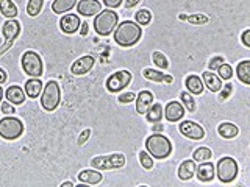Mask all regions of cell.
<instances>
[{
    "mask_svg": "<svg viewBox=\"0 0 250 187\" xmlns=\"http://www.w3.org/2000/svg\"><path fill=\"white\" fill-rule=\"evenodd\" d=\"M0 13L5 17L14 19L18 16V6L13 3V0H0Z\"/></svg>",
    "mask_w": 250,
    "mask_h": 187,
    "instance_id": "cell-28",
    "label": "cell"
},
{
    "mask_svg": "<svg viewBox=\"0 0 250 187\" xmlns=\"http://www.w3.org/2000/svg\"><path fill=\"white\" fill-rule=\"evenodd\" d=\"M20 64H22V69L27 75H30L33 78H39L42 72H44V66H42V59L41 56L36 53V51L28 50L25 51L24 55L20 58Z\"/></svg>",
    "mask_w": 250,
    "mask_h": 187,
    "instance_id": "cell-6",
    "label": "cell"
},
{
    "mask_svg": "<svg viewBox=\"0 0 250 187\" xmlns=\"http://www.w3.org/2000/svg\"><path fill=\"white\" fill-rule=\"evenodd\" d=\"M203 77V86H207L211 92H219L222 89V80L219 78V75H216L213 70H207L202 73Z\"/></svg>",
    "mask_w": 250,
    "mask_h": 187,
    "instance_id": "cell-17",
    "label": "cell"
},
{
    "mask_svg": "<svg viewBox=\"0 0 250 187\" xmlns=\"http://www.w3.org/2000/svg\"><path fill=\"white\" fill-rule=\"evenodd\" d=\"M135 19L139 25H147V24H150V20H152V13L149 10H139L135 14Z\"/></svg>",
    "mask_w": 250,
    "mask_h": 187,
    "instance_id": "cell-32",
    "label": "cell"
},
{
    "mask_svg": "<svg viewBox=\"0 0 250 187\" xmlns=\"http://www.w3.org/2000/svg\"><path fill=\"white\" fill-rule=\"evenodd\" d=\"M102 11V3L99 0H80L77 3V13L82 16L91 17Z\"/></svg>",
    "mask_w": 250,
    "mask_h": 187,
    "instance_id": "cell-11",
    "label": "cell"
},
{
    "mask_svg": "<svg viewBox=\"0 0 250 187\" xmlns=\"http://www.w3.org/2000/svg\"><path fill=\"white\" fill-rule=\"evenodd\" d=\"M5 95H6V100L13 104H22L25 102V91L20 86H16V85L10 86L8 89H6Z\"/></svg>",
    "mask_w": 250,
    "mask_h": 187,
    "instance_id": "cell-19",
    "label": "cell"
},
{
    "mask_svg": "<svg viewBox=\"0 0 250 187\" xmlns=\"http://www.w3.org/2000/svg\"><path fill=\"white\" fill-rule=\"evenodd\" d=\"M89 136H91V130L89 128H88V130H85L82 134H80V136H78V140H77V144L78 145H83L85 144V142L88 140V139H89Z\"/></svg>",
    "mask_w": 250,
    "mask_h": 187,
    "instance_id": "cell-43",
    "label": "cell"
},
{
    "mask_svg": "<svg viewBox=\"0 0 250 187\" xmlns=\"http://www.w3.org/2000/svg\"><path fill=\"white\" fill-rule=\"evenodd\" d=\"M217 70H219V78L220 80H230L233 77V69H232V66L229 64H220L217 67Z\"/></svg>",
    "mask_w": 250,
    "mask_h": 187,
    "instance_id": "cell-35",
    "label": "cell"
},
{
    "mask_svg": "<svg viewBox=\"0 0 250 187\" xmlns=\"http://www.w3.org/2000/svg\"><path fill=\"white\" fill-rule=\"evenodd\" d=\"M217 133L222 136L224 139H233L238 136V126L234 123H230V122H222L219 126H217Z\"/></svg>",
    "mask_w": 250,
    "mask_h": 187,
    "instance_id": "cell-25",
    "label": "cell"
},
{
    "mask_svg": "<svg viewBox=\"0 0 250 187\" xmlns=\"http://www.w3.org/2000/svg\"><path fill=\"white\" fill-rule=\"evenodd\" d=\"M42 5H44V0H28V5H27L28 16H32V17L38 16V14L42 11Z\"/></svg>",
    "mask_w": 250,
    "mask_h": 187,
    "instance_id": "cell-31",
    "label": "cell"
},
{
    "mask_svg": "<svg viewBox=\"0 0 250 187\" xmlns=\"http://www.w3.org/2000/svg\"><path fill=\"white\" fill-rule=\"evenodd\" d=\"M88 32H89V27H88V22H82V25H80V34L82 36H86Z\"/></svg>",
    "mask_w": 250,
    "mask_h": 187,
    "instance_id": "cell-45",
    "label": "cell"
},
{
    "mask_svg": "<svg viewBox=\"0 0 250 187\" xmlns=\"http://www.w3.org/2000/svg\"><path fill=\"white\" fill-rule=\"evenodd\" d=\"M224 87V86H222ZM232 92H233V85H225V87L224 89H220V97H219V100L220 102H224V100H227L229 99V97L232 95Z\"/></svg>",
    "mask_w": 250,
    "mask_h": 187,
    "instance_id": "cell-39",
    "label": "cell"
},
{
    "mask_svg": "<svg viewBox=\"0 0 250 187\" xmlns=\"http://www.w3.org/2000/svg\"><path fill=\"white\" fill-rule=\"evenodd\" d=\"M42 81L39 78H32L25 83V94L30 99H38L39 94L42 92Z\"/></svg>",
    "mask_w": 250,
    "mask_h": 187,
    "instance_id": "cell-24",
    "label": "cell"
},
{
    "mask_svg": "<svg viewBox=\"0 0 250 187\" xmlns=\"http://www.w3.org/2000/svg\"><path fill=\"white\" fill-rule=\"evenodd\" d=\"M141 36H143L141 25H138L136 22L131 20H124L122 24L116 27L114 41L121 47H133L135 44L139 42Z\"/></svg>",
    "mask_w": 250,
    "mask_h": 187,
    "instance_id": "cell-1",
    "label": "cell"
},
{
    "mask_svg": "<svg viewBox=\"0 0 250 187\" xmlns=\"http://www.w3.org/2000/svg\"><path fill=\"white\" fill-rule=\"evenodd\" d=\"M185 85H186L188 91L191 94H194V95H202L203 94L205 86H203L202 78L198 77V75H189V77L186 78V81H185Z\"/></svg>",
    "mask_w": 250,
    "mask_h": 187,
    "instance_id": "cell-23",
    "label": "cell"
},
{
    "mask_svg": "<svg viewBox=\"0 0 250 187\" xmlns=\"http://www.w3.org/2000/svg\"><path fill=\"white\" fill-rule=\"evenodd\" d=\"M104 2L105 6H108L109 10H113V8H117V6H121L124 0H102Z\"/></svg>",
    "mask_w": 250,
    "mask_h": 187,
    "instance_id": "cell-41",
    "label": "cell"
},
{
    "mask_svg": "<svg viewBox=\"0 0 250 187\" xmlns=\"http://www.w3.org/2000/svg\"><path fill=\"white\" fill-rule=\"evenodd\" d=\"M143 75H144V78L157 81V83H172V81H174L172 75H164L163 72L155 70V69H144Z\"/></svg>",
    "mask_w": 250,
    "mask_h": 187,
    "instance_id": "cell-21",
    "label": "cell"
},
{
    "mask_svg": "<svg viewBox=\"0 0 250 187\" xmlns=\"http://www.w3.org/2000/svg\"><path fill=\"white\" fill-rule=\"evenodd\" d=\"M3 99V87H0V102Z\"/></svg>",
    "mask_w": 250,
    "mask_h": 187,
    "instance_id": "cell-51",
    "label": "cell"
},
{
    "mask_svg": "<svg viewBox=\"0 0 250 187\" xmlns=\"http://www.w3.org/2000/svg\"><path fill=\"white\" fill-rule=\"evenodd\" d=\"M78 179L83 184H99L104 179V175L97 170H82L78 173Z\"/></svg>",
    "mask_w": 250,
    "mask_h": 187,
    "instance_id": "cell-22",
    "label": "cell"
},
{
    "mask_svg": "<svg viewBox=\"0 0 250 187\" xmlns=\"http://www.w3.org/2000/svg\"><path fill=\"white\" fill-rule=\"evenodd\" d=\"M179 130L185 137L193 140H202L205 137V130L193 120H185L179 125Z\"/></svg>",
    "mask_w": 250,
    "mask_h": 187,
    "instance_id": "cell-10",
    "label": "cell"
},
{
    "mask_svg": "<svg viewBox=\"0 0 250 187\" xmlns=\"http://www.w3.org/2000/svg\"><path fill=\"white\" fill-rule=\"evenodd\" d=\"M186 20L193 25H205V24H208V16L197 13V14H191V16H188Z\"/></svg>",
    "mask_w": 250,
    "mask_h": 187,
    "instance_id": "cell-34",
    "label": "cell"
},
{
    "mask_svg": "<svg viewBox=\"0 0 250 187\" xmlns=\"http://www.w3.org/2000/svg\"><path fill=\"white\" fill-rule=\"evenodd\" d=\"M224 63H225V59H224L222 56H214V58H211V59H210L208 69H210V70H216L217 67H219L220 64H224Z\"/></svg>",
    "mask_w": 250,
    "mask_h": 187,
    "instance_id": "cell-38",
    "label": "cell"
},
{
    "mask_svg": "<svg viewBox=\"0 0 250 187\" xmlns=\"http://www.w3.org/2000/svg\"><path fill=\"white\" fill-rule=\"evenodd\" d=\"M139 161H141V166L145 170L153 169V159L150 158V154L147 153V152H141V153H139Z\"/></svg>",
    "mask_w": 250,
    "mask_h": 187,
    "instance_id": "cell-36",
    "label": "cell"
},
{
    "mask_svg": "<svg viewBox=\"0 0 250 187\" xmlns=\"http://www.w3.org/2000/svg\"><path fill=\"white\" fill-rule=\"evenodd\" d=\"M216 171H217V178L222 183H232L234 181V178L238 176V162L234 161L230 156H225V158H220L217 166H216Z\"/></svg>",
    "mask_w": 250,
    "mask_h": 187,
    "instance_id": "cell-7",
    "label": "cell"
},
{
    "mask_svg": "<svg viewBox=\"0 0 250 187\" xmlns=\"http://www.w3.org/2000/svg\"><path fill=\"white\" fill-rule=\"evenodd\" d=\"M24 133V123L18 117H3L0 120V137L6 140H16Z\"/></svg>",
    "mask_w": 250,
    "mask_h": 187,
    "instance_id": "cell-5",
    "label": "cell"
},
{
    "mask_svg": "<svg viewBox=\"0 0 250 187\" xmlns=\"http://www.w3.org/2000/svg\"><path fill=\"white\" fill-rule=\"evenodd\" d=\"M82 25V20L77 16V14H64L60 20V28L61 32L66 33V34H72L75 33L77 30Z\"/></svg>",
    "mask_w": 250,
    "mask_h": 187,
    "instance_id": "cell-12",
    "label": "cell"
},
{
    "mask_svg": "<svg viewBox=\"0 0 250 187\" xmlns=\"http://www.w3.org/2000/svg\"><path fill=\"white\" fill-rule=\"evenodd\" d=\"M196 175H197V179L202 183H210L214 179L216 176V167L213 166V162H207L203 161L200 166L197 167L196 170Z\"/></svg>",
    "mask_w": 250,
    "mask_h": 187,
    "instance_id": "cell-13",
    "label": "cell"
},
{
    "mask_svg": "<svg viewBox=\"0 0 250 187\" xmlns=\"http://www.w3.org/2000/svg\"><path fill=\"white\" fill-rule=\"evenodd\" d=\"M194 175H196V162L191 159L183 161L179 167V178L181 181H189Z\"/></svg>",
    "mask_w": 250,
    "mask_h": 187,
    "instance_id": "cell-20",
    "label": "cell"
},
{
    "mask_svg": "<svg viewBox=\"0 0 250 187\" xmlns=\"http://www.w3.org/2000/svg\"><path fill=\"white\" fill-rule=\"evenodd\" d=\"M2 112H3V114H13V112H16V109H14V104L10 103V102L2 103Z\"/></svg>",
    "mask_w": 250,
    "mask_h": 187,
    "instance_id": "cell-42",
    "label": "cell"
},
{
    "mask_svg": "<svg viewBox=\"0 0 250 187\" xmlns=\"http://www.w3.org/2000/svg\"><path fill=\"white\" fill-rule=\"evenodd\" d=\"M92 66H94L92 56H82L71 66V72L73 75H85L92 69Z\"/></svg>",
    "mask_w": 250,
    "mask_h": 187,
    "instance_id": "cell-15",
    "label": "cell"
},
{
    "mask_svg": "<svg viewBox=\"0 0 250 187\" xmlns=\"http://www.w3.org/2000/svg\"><path fill=\"white\" fill-rule=\"evenodd\" d=\"M145 117H147V122L150 123H158L161 119H163V106L160 103L152 104L149 108V111L145 112Z\"/></svg>",
    "mask_w": 250,
    "mask_h": 187,
    "instance_id": "cell-27",
    "label": "cell"
},
{
    "mask_svg": "<svg viewBox=\"0 0 250 187\" xmlns=\"http://www.w3.org/2000/svg\"><path fill=\"white\" fill-rule=\"evenodd\" d=\"M164 116L169 122H179L185 116V108H183V104L180 102H171L167 103V106L164 109Z\"/></svg>",
    "mask_w": 250,
    "mask_h": 187,
    "instance_id": "cell-14",
    "label": "cell"
},
{
    "mask_svg": "<svg viewBox=\"0 0 250 187\" xmlns=\"http://www.w3.org/2000/svg\"><path fill=\"white\" fill-rule=\"evenodd\" d=\"M61 102V89L60 85L56 83L55 80H50L46 85V87H42V95H41V106L52 112L55 111L58 106H60Z\"/></svg>",
    "mask_w": 250,
    "mask_h": 187,
    "instance_id": "cell-4",
    "label": "cell"
},
{
    "mask_svg": "<svg viewBox=\"0 0 250 187\" xmlns=\"http://www.w3.org/2000/svg\"><path fill=\"white\" fill-rule=\"evenodd\" d=\"M153 131H163V125H155V126H153Z\"/></svg>",
    "mask_w": 250,
    "mask_h": 187,
    "instance_id": "cell-48",
    "label": "cell"
},
{
    "mask_svg": "<svg viewBox=\"0 0 250 187\" xmlns=\"http://www.w3.org/2000/svg\"><path fill=\"white\" fill-rule=\"evenodd\" d=\"M20 33V24L16 19H8L2 27V34L8 42L14 41Z\"/></svg>",
    "mask_w": 250,
    "mask_h": 187,
    "instance_id": "cell-16",
    "label": "cell"
},
{
    "mask_svg": "<svg viewBox=\"0 0 250 187\" xmlns=\"http://www.w3.org/2000/svg\"><path fill=\"white\" fill-rule=\"evenodd\" d=\"M242 44H244L246 47H250V30H246V32L242 33Z\"/></svg>",
    "mask_w": 250,
    "mask_h": 187,
    "instance_id": "cell-44",
    "label": "cell"
},
{
    "mask_svg": "<svg viewBox=\"0 0 250 187\" xmlns=\"http://www.w3.org/2000/svg\"><path fill=\"white\" fill-rule=\"evenodd\" d=\"M135 100H136V112L138 114H145L153 103V94L149 91H143V92L138 94V99H135Z\"/></svg>",
    "mask_w": 250,
    "mask_h": 187,
    "instance_id": "cell-18",
    "label": "cell"
},
{
    "mask_svg": "<svg viewBox=\"0 0 250 187\" xmlns=\"http://www.w3.org/2000/svg\"><path fill=\"white\" fill-rule=\"evenodd\" d=\"M236 73H238V78H239L241 83L250 85V61H249V59H246V61H242V63L238 64Z\"/></svg>",
    "mask_w": 250,
    "mask_h": 187,
    "instance_id": "cell-29",
    "label": "cell"
},
{
    "mask_svg": "<svg viewBox=\"0 0 250 187\" xmlns=\"http://www.w3.org/2000/svg\"><path fill=\"white\" fill-rule=\"evenodd\" d=\"M136 99V95L133 94V92H125V94H122V95H119V100L121 103H131Z\"/></svg>",
    "mask_w": 250,
    "mask_h": 187,
    "instance_id": "cell-40",
    "label": "cell"
},
{
    "mask_svg": "<svg viewBox=\"0 0 250 187\" xmlns=\"http://www.w3.org/2000/svg\"><path fill=\"white\" fill-rule=\"evenodd\" d=\"M145 150L147 153L157 159H166L169 154L172 153V144L166 136L160 133L152 134L150 137L145 140Z\"/></svg>",
    "mask_w": 250,
    "mask_h": 187,
    "instance_id": "cell-2",
    "label": "cell"
},
{
    "mask_svg": "<svg viewBox=\"0 0 250 187\" xmlns=\"http://www.w3.org/2000/svg\"><path fill=\"white\" fill-rule=\"evenodd\" d=\"M72 186H73V184H72L71 181H66V183L61 184V187H72Z\"/></svg>",
    "mask_w": 250,
    "mask_h": 187,
    "instance_id": "cell-49",
    "label": "cell"
},
{
    "mask_svg": "<svg viewBox=\"0 0 250 187\" xmlns=\"http://www.w3.org/2000/svg\"><path fill=\"white\" fill-rule=\"evenodd\" d=\"M180 97H181L183 103H185V106L188 108V111H189V112H194V111H196V102H194L193 97H191V94H188V92H181Z\"/></svg>",
    "mask_w": 250,
    "mask_h": 187,
    "instance_id": "cell-37",
    "label": "cell"
},
{
    "mask_svg": "<svg viewBox=\"0 0 250 187\" xmlns=\"http://www.w3.org/2000/svg\"><path fill=\"white\" fill-rule=\"evenodd\" d=\"M91 166L97 170H111L121 169L125 166V156L122 153H114L108 156H95L91 161Z\"/></svg>",
    "mask_w": 250,
    "mask_h": 187,
    "instance_id": "cell-8",
    "label": "cell"
},
{
    "mask_svg": "<svg viewBox=\"0 0 250 187\" xmlns=\"http://www.w3.org/2000/svg\"><path fill=\"white\" fill-rule=\"evenodd\" d=\"M186 17H188L186 14H180V16H179V19H180V20H186Z\"/></svg>",
    "mask_w": 250,
    "mask_h": 187,
    "instance_id": "cell-50",
    "label": "cell"
},
{
    "mask_svg": "<svg viewBox=\"0 0 250 187\" xmlns=\"http://www.w3.org/2000/svg\"><path fill=\"white\" fill-rule=\"evenodd\" d=\"M6 78H8V75H6V72L3 69H0V85H3Z\"/></svg>",
    "mask_w": 250,
    "mask_h": 187,
    "instance_id": "cell-47",
    "label": "cell"
},
{
    "mask_svg": "<svg viewBox=\"0 0 250 187\" xmlns=\"http://www.w3.org/2000/svg\"><path fill=\"white\" fill-rule=\"evenodd\" d=\"M139 2H143V0H125V8H133Z\"/></svg>",
    "mask_w": 250,
    "mask_h": 187,
    "instance_id": "cell-46",
    "label": "cell"
},
{
    "mask_svg": "<svg viewBox=\"0 0 250 187\" xmlns=\"http://www.w3.org/2000/svg\"><path fill=\"white\" fill-rule=\"evenodd\" d=\"M117 13H114L113 10H102L97 16L94 19V28H95V33L100 34V36H109L114 28L117 27Z\"/></svg>",
    "mask_w": 250,
    "mask_h": 187,
    "instance_id": "cell-3",
    "label": "cell"
},
{
    "mask_svg": "<svg viewBox=\"0 0 250 187\" xmlns=\"http://www.w3.org/2000/svg\"><path fill=\"white\" fill-rule=\"evenodd\" d=\"M213 158V152L208 147H198L194 150L193 153V159L196 162H203V161H210Z\"/></svg>",
    "mask_w": 250,
    "mask_h": 187,
    "instance_id": "cell-30",
    "label": "cell"
},
{
    "mask_svg": "<svg viewBox=\"0 0 250 187\" xmlns=\"http://www.w3.org/2000/svg\"><path fill=\"white\" fill-rule=\"evenodd\" d=\"M152 59H153V63H155L160 69H163V70H166L167 67H169V61H167V58L161 53V51H153V55H152Z\"/></svg>",
    "mask_w": 250,
    "mask_h": 187,
    "instance_id": "cell-33",
    "label": "cell"
},
{
    "mask_svg": "<svg viewBox=\"0 0 250 187\" xmlns=\"http://www.w3.org/2000/svg\"><path fill=\"white\" fill-rule=\"evenodd\" d=\"M77 0H54L52 3V11L55 14H63V13H68L71 11L73 6H75Z\"/></svg>",
    "mask_w": 250,
    "mask_h": 187,
    "instance_id": "cell-26",
    "label": "cell"
},
{
    "mask_svg": "<svg viewBox=\"0 0 250 187\" xmlns=\"http://www.w3.org/2000/svg\"><path fill=\"white\" fill-rule=\"evenodd\" d=\"M131 81V73L128 70H119L109 75L107 80V89L109 92H119L124 87H127Z\"/></svg>",
    "mask_w": 250,
    "mask_h": 187,
    "instance_id": "cell-9",
    "label": "cell"
}]
</instances>
